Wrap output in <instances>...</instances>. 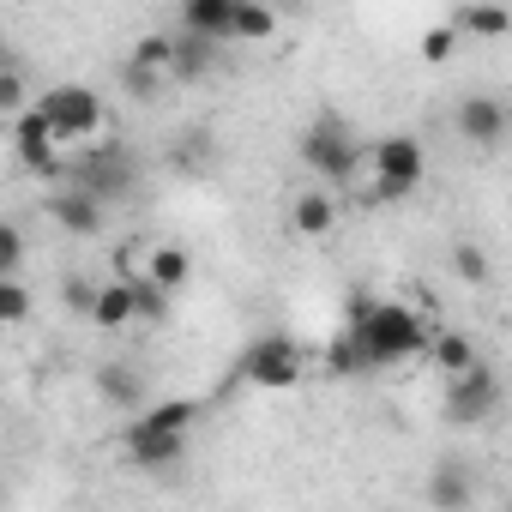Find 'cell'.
Instances as JSON below:
<instances>
[{
	"label": "cell",
	"mask_w": 512,
	"mask_h": 512,
	"mask_svg": "<svg viewBox=\"0 0 512 512\" xmlns=\"http://www.w3.org/2000/svg\"><path fill=\"white\" fill-rule=\"evenodd\" d=\"M344 338L362 350V362H368V374H374V368H392V362L422 356L428 338H434V326H428V314L410 308V302H368V296H350Z\"/></svg>",
	"instance_id": "obj_1"
},
{
	"label": "cell",
	"mask_w": 512,
	"mask_h": 512,
	"mask_svg": "<svg viewBox=\"0 0 512 512\" xmlns=\"http://www.w3.org/2000/svg\"><path fill=\"white\" fill-rule=\"evenodd\" d=\"M61 187H73V193H85L109 211L115 199L139 193V163H133L127 145H85L79 157H61Z\"/></svg>",
	"instance_id": "obj_2"
},
{
	"label": "cell",
	"mask_w": 512,
	"mask_h": 512,
	"mask_svg": "<svg viewBox=\"0 0 512 512\" xmlns=\"http://www.w3.org/2000/svg\"><path fill=\"white\" fill-rule=\"evenodd\" d=\"M362 163H368V193H362V199L398 205V199H410V193L422 187V175H428V145H422L416 133H386V139L368 145Z\"/></svg>",
	"instance_id": "obj_3"
},
{
	"label": "cell",
	"mask_w": 512,
	"mask_h": 512,
	"mask_svg": "<svg viewBox=\"0 0 512 512\" xmlns=\"http://www.w3.org/2000/svg\"><path fill=\"white\" fill-rule=\"evenodd\" d=\"M31 109L49 121V133H55L61 151H73V145L85 151V145L109 139V109H103V97L91 85H49Z\"/></svg>",
	"instance_id": "obj_4"
},
{
	"label": "cell",
	"mask_w": 512,
	"mask_h": 512,
	"mask_svg": "<svg viewBox=\"0 0 512 512\" xmlns=\"http://www.w3.org/2000/svg\"><path fill=\"white\" fill-rule=\"evenodd\" d=\"M296 151H302V163L320 175L326 193L344 187V181H356V175H362V157H368V145L356 139V127H350L344 115H314Z\"/></svg>",
	"instance_id": "obj_5"
},
{
	"label": "cell",
	"mask_w": 512,
	"mask_h": 512,
	"mask_svg": "<svg viewBox=\"0 0 512 512\" xmlns=\"http://www.w3.org/2000/svg\"><path fill=\"white\" fill-rule=\"evenodd\" d=\"M302 374H308V356L296 338H253L241 368H235L241 386H260V392H296Z\"/></svg>",
	"instance_id": "obj_6"
},
{
	"label": "cell",
	"mask_w": 512,
	"mask_h": 512,
	"mask_svg": "<svg viewBox=\"0 0 512 512\" xmlns=\"http://www.w3.org/2000/svg\"><path fill=\"white\" fill-rule=\"evenodd\" d=\"M440 410H446V422H452V428H482V422L500 410V374H494L488 362L464 368L458 380H446Z\"/></svg>",
	"instance_id": "obj_7"
},
{
	"label": "cell",
	"mask_w": 512,
	"mask_h": 512,
	"mask_svg": "<svg viewBox=\"0 0 512 512\" xmlns=\"http://www.w3.org/2000/svg\"><path fill=\"white\" fill-rule=\"evenodd\" d=\"M13 157H19L31 175H43V181H61V145H55V133H49V121H43L37 109L13 115Z\"/></svg>",
	"instance_id": "obj_8"
},
{
	"label": "cell",
	"mask_w": 512,
	"mask_h": 512,
	"mask_svg": "<svg viewBox=\"0 0 512 512\" xmlns=\"http://www.w3.org/2000/svg\"><path fill=\"white\" fill-rule=\"evenodd\" d=\"M193 422H199V404L193 398H163V404H151V410H139L127 422L121 446H133V440H187Z\"/></svg>",
	"instance_id": "obj_9"
},
{
	"label": "cell",
	"mask_w": 512,
	"mask_h": 512,
	"mask_svg": "<svg viewBox=\"0 0 512 512\" xmlns=\"http://www.w3.org/2000/svg\"><path fill=\"white\" fill-rule=\"evenodd\" d=\"M133 278H145L151 290H163V296L175 302V296H181V290L193 284V253H187L181 241H151V247H145V260H139V272H133Z\"/></svg>",
	"instance_id": "obj_10"
},
{
	"label": "cell",
	"mask_w": 512,
	"mask_h": 512,
	"mask_svg": "<svg viewBox=\"0 0 512 512\" xmlns=\"http://www.w3.org/2000/svg\"><path fill=\"white\" fill-rule=\"evenodd\" d=\"M43 211H49V223H55L61 235H73V241H91V235H103V223H109V211H103L97 199L73 193V187L43 193Z\"/></svg>",
	"instance_id": "obj_11"
},
{
	"label": "cell",
	"mask_w": 512,
	"mask_h": 512,
	"mask_svg": "<svg viewBox=\"0 0 512 512\" xmlns=\"http://www.w3.org/2000/svg\"><path fill=\"white\" fill-rule=\"evenodd\" d=\"M458 133H464V145H476V151H494L500 139H506V103L500 97H488V91H470L464 103H458Z\"/></svg>",
	"instance_id": "obj_12"
},
{
	"label": "cell",
	"mask_w": 512,
	"mask_h": 512,
	"mask_svg": "<svg viewBox=\"0 0 512 512\" xmlns=\"http://www.w3.org/2000/svg\"><path fill=\"white\" fill-rule=\"evenodd\" d=\"M428 506L434 512H470L476 506V464L470 458H440L428 476Z\"/></svg>",
	"instance_id": "obj_13"
},
{
	"label": "cell",
	"mask_w": 512,
	"mask_h": 512,
	"mask_svg": "<svg viewBox=\"0 0 512 512\" xmlns=\"http://www.w3.org/2000/svg\"><path fill=\"white\" fill-rule=\"evenodd\" d=\"M229 25H235V0H187L181 7V37H199L211 49H229Z\"/></svg>",
	"instance_id": "obj_14"
},
{
	"label": "cell",
	"mask_w": 512,
	"mask_h": 512,
	"mask_svg": "<svg viewBox=\"0 0 512 512\" xmlns=\"http://www.w3.org/2000/svg\"><path fill=\"white\" fill-rule=\"evenodd\" d=\"M290 229H296L302 241H326V235L338 229V193H326V187L296 193V205H290Z\"/></svg>",
	"instance_id": "obj_15"
},
{
	"label": "cell",
	"mask_w": 512,
	"mask_h": 512,
	"mask_svg": "<svg viewBox=\"0 0 512 512\" xmlns=\"http://www.w3.org/2000/svg\"><path fill=\"white\" fill-rule=\"evenodd\" d=\"M97 332H133L139 320H133V284L127 278H109V284H97V296H91V314H85Z\"/></svg>",
	"instance_id": "obj_16"
},
{
	"label": "cell",
	"mask_w": 512,
	"mask_h": 512,
	"mask_svg": "<svg viewBox=\"0 0 512 512\" xmlns=\"http://www.w3.org/2000/svg\"><path fill=\"white\" fill-rule=\"evenodd\" d=\"M422 356L434 362V374H440V380H458L464 368H476V362H482V350H476V338H470V332H434Z\"/></svg>",
	"instance_id": "obj_17"
},
{
	"label": "cell",
	"mask_w": 512,
	"mask_h": 512,
	"mask_svg": "<svg viewBox=\"0 0 512 512\" xmlns=\"http://www.w3.org/2000/svg\"><path fill=\"white\" fill-rule=\"evenodd\" d=\"M97 398H103L109 410H139V404H145V374L127 368V362H103V368H97Z\"/></svg>",
	"instance_id": "obj_18"
},
{
	"label": "cell",
	"mask_w": 512,
	"mask_h": 512,
	"mask_svg": "<svg viewBox=\"0 0 512 512\" xmlns=\"http://www.w3.org/2000/svg\"><path fill=\"white\" fill-rule=\"evenodd\" d=\"M446 25L458 31V43H464V37H482V43L512 37V13H506V7H458Z\"/></svg>",
	"instance_id": "obj_19"
},
{
	"label": "cell",
	"mask_w": 512,
	"mask_h": 512,
	"mask_svg": "<svg viewBox=\"0 0 512 512\" xmlns=\"http://www.w3.org/2000/svg\"><path fill=\"white\" fill-rule=\"evenodd\" d=\"M217 55H223V49H211V43H199V37H181V31H175V55H169V85H193V79H205V73L217 67Z\"/></svg>",
	"instance_id": "obj_20"
},
{
	"label": "cell",
	"mask_w": 512,
	"mask_h": 512,
	"mask_svg": "<svg viewBox=\"0 0 512 512\" xmlns=\"http://www.w3.org/2000/svg\"><path fill=\"white\" fill-rule=\"evenodd\" d=\"M278 37V13L260 7V0H235V25H229V49L241 43H272Z\"/></svg>",
	"instance_id": "obj_21"
},
{
	"label": "cell",
	"mask_w": 512,
	"mask_h": 512,
	"mask_svg": "<svg viewBox=\"0 0 512 512\" xmlns=\"http://www.w3.org/2000/svg\"><path fill=\"white\" fill-rule=\"evenodd\" d=\"M169 55H175V37H169V31H151V37H139V43L127 49V67L163 73V79H169Z\"/></svg>",
	"instance_id": "obj_22"
},
{
	"label": "cell",
	"mask_w": 512,
	"mask_h": 512,
	"mask_svg": "<svg viewBox=\"0 0 512 512\" xmlns=\"http://www.w3.org/2000/svg\"><path fill=\"white\" fill-rule=\"evenodd\" d=\"M31 320V290L19 278H0V332H13Z\"/></svg>",
	"instance_id": "obj_23"
},
{
	"label": "cell",
	"mask_w": 512,
	"mask_h": 512,
	"mask_svg": "<svg viewBox=\"0 0 512 512\" xmlns=\"http://www.w3.org/2000/svg\"><path fill=\"white\" fill-rule=\"evenodd\" d=\"M127 284H133V320H139V326H163V320H169V296L151 290L145 278H127Z\"/></svg>",
	"instance_id": "obj_24"
},
{
	"label": "cell",
	"mask_w": 512,
	"mask_h": 512,
	"mask_svg": "<svg viewBox=\"0 0 512 512\" xmlns=\"http://www.w3.org/2000/svg\"><path fill=\"white\" fill-rule=\"evenodd\" d=\"M19 266H25V229L0 217V278H19Z\"/></svg>",
	"instance_id": "obj_25"
},
{
	"label": "cell",
	"mask_w": 512,
	"mask_h": 512,
	"mask_svg": "<svg viewBox=\"0 0 512 512\" xmlns=\"http://www.w3.org/2000/svg\"><path fill=\"white\" fill-rule=\"evenodd\" d=\"M452 272L482 290V284H488V253H482L476 241H458V247H452Z\"/></svg>",
	"instance_id": "obj_26"
},
{
	"label": "cell",
	"mask_w": 512,
	"mask_h": 512,
	"mask_svg": "<svg viewBox=\"0 0 512 512\" xmlns=\"http://www.w3.org/2000/svg\"><path fill=\"white\" fill-rule=\"evenodd\" d=\"M416 55H422L428 67H446V61L458 55V31H452V25H434V31H422V43H416Z\"/></svg>",
	"instance_id": "obj_27"
},
{
	"label": "cell",
	"mask_w": 512,
	"mask_h": 512,
	"mask_svg": "<svg viewBox=\"0 0 512 512\" xmlns=\"http://www.w3.org/2000/svg\"><path fill=\"white\" fill-rule=\"evenodd\" d=\"M25 109H31L25 73H19V67H0V115H25Z\"/></svg>",
	"instance_id": "obj_28"
},
{
	"label": "cell",
	"mask_w": 512,
	"mask_h": 512,
	"mask_svg": "<svg viewBox=\"0 0 512 512\" xmlns=\"http://www.w3.org/2000/svg\"><path fill=\"white\" fill-rule=\"evenodd\" d=\"M121 85H127L139 103H157V97L169 91V79H163V73H139V67H127V61H121Z\"/></svg>",
	"instance_id": "obj_29"
},
{
	"label": "cell",
	"mask_w": 512,
	"mask_h": 512,
	"mask_svg": "<svg viewBox=\"0 0 512 512\" xmlns=\"http://www.w3.org/2000/svg\"><path fill=\"white\" fill-rule=\"evenodd\" d=\"M326 368H332V374H368V362H362V350H356V344H350L344 332L332 338V350H326Z\"/></svg>",
	"instance_id": "obj_30"
},
{
	"label": "cell",
	"mask_w": 512,
	"mask_h": 512,
	"mask_svg": "<svg viewBox=\"0 0 512 512\" xmlns=\"http://www.w3.org/2000/svg\"><path fill=\"white\" fill-rule=\"evenodd\" d=\"M91 296H97V284H91V278H67V284H61L67 314H91Z\"/></svg>",
	"instance_id": "obj_31"
},
{
	"label": "cell",
	"mask_w": 512,
	"mask_h": 512,
	"mask_svg": "<svg viewBox=\"0 0 512 512\" xmlns=\"http://www.w3.org/2000/svg\"><path fill=\"white\" fill-rule=\"evenodd\" d=\"M0 506H7V476H0Z\"/></svg>",
	"instance_id": "obj_32"
},
{
	"label": "cell",
	"mask_w": 512,
	"mask_h": 512,
	"mask_svg": "<svg viewBox=\"0 0 512 512\" xmlns=\"http://www.w3.org/2000/svg\"><path fill=\"white\" fill-rule=\"evenodd\" d=\"M0 67H13V61H7V55H0Z\"/></svg>",
	"instance_id": "obj_33"
}]
</instances>
